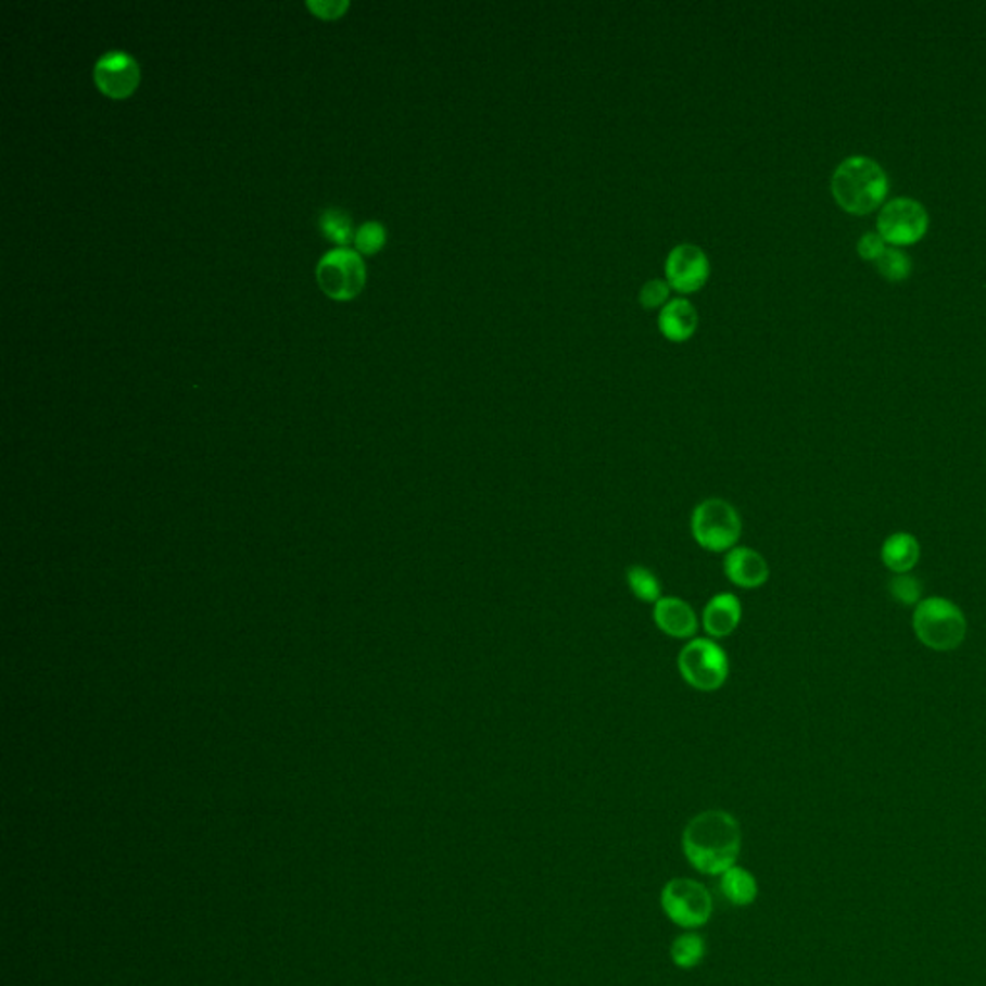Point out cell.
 <instances>
[{
	"label": "cell",
	"instance_id": "cell-1",
	"mask_svg": "<svg viewBox=\"0 0 986 986\" xmlns=\"http://www.w3.org/2000/svg\"><path fill=\"white\" fill-rule=\"evenodd\" d=\"M742 848L736 817L723 809H707L694 817L682 833V851L690 865L704 875H723L734 868Z\"/></svg>",
	"mask_w": 986,
	"mask_h": 986
},
{
	"label": "cell",
	"instance_id": "cell-2",
	"mask_svg": "<svg viewBox=\"0 0 986 986\" xmlns=\"http://www.w3.org/2000/svg\"><path fill=\"white\" fill-rule=\"evenodd\" d=\"M836 203L851 214H868L883 203L888 178L883 166L869 156H848L836 166L831 179Z\"/></svg>",
	"mask_w": 986,
	"mask_h": 986
},
{
	"label": "cell",
	"instance_id": "cell-3",
	"mask_svg": "<svg viewBox=\"0 0 986 986\" xmlns=\"http://www.w3.org/2000/svg\"><path fill=\"white\" fill-rule=\"evenodd\" d=\"M913 629L925 646L936 652H950L965 640L968 622L958 605L943 597H928L915 609Z\"/></svg>",
	"mask_w": 986,
	"mask_h": 986
},
{
	"label": "cell",
	"instance_id": "cell-4",
	"mask_svg": "<svg viewBox=\"0 0 986 986\" xmlns=\"http://www.w3.org/2000/svg\"><path fill=\"white\" fill-rule=\"evenodd\" d=\"M742 534V519L732 503L711 497L699 503L692 513V536L707 552L734 549Z\"/></svg>",
	"mask_w": 986,
	"mask_h": 986
},
{
	"label": "cell",
	"instance_id": "cell-5",
	"mask_svg": "<svg viewBox=\"0 0 986 986\" xmlns=\"http://www.w3.org/2000/svg\"><path fill=\"white\" fill-rule=\"evenodd\" d=\"M679 671L692 688L713 692L729 679V657L713 640H690L679 655Z\"/></svg>",
	"mask_w": 986,
	"mask_h": 986
},
{
	"label": "cell",
	"instance_id": "cell-6",
	"mask_svg": "<svg viewBox=\"0 0 986 986\" xmlns=\"http://www.w3.org/2000/svg\"><path fill=\"white\" fill-rule=\"evenodd\" d=\"M661 906L665 915L682 928L706 925L713 911V900L706 886L682 876L672 878L663 886Z\"/></svg>",
	"mask_w": 986,
	"mask_h": 986
},
{
	"label": "cell",
	"instance_id": "cell-7",
	"mask_svg": "<svg viewBox=\"0 0 986 986\" xmlns=\"http://www.w3.org/2000/svg\"><path fill=\"white\" fill-rule=\"evenodd\" d=\"M927 226L925 206L910 197H896L888 201L881 208L876 220L878 236L894 245H908L918 241L927 231Z\"/></svg>",
	"mask_w": 986,
	"mask_h": 986
},
{
	"label": "cell",
	"instance_id": "cell-8",
	"mask_svg": "<svg viewBox=\"0 0 986 986\" xmlns=\"http://www.w3.org/2000/svg\"><path fill=\"white\" fill-rule=\"evenodd\" d=\"M324 293L333 299H351L365 286V264L351 249H333L320 258L316 268Z\"/></svg>",
	"mask_w": 986,
	"mask_h": 986
},
{
	"label": "cell",
	"instance_id": "cell-9",
	"mask_svg": "<svg viewBox=\"0 0 986 986\" xmlns=\"http://www.w3.org/2000/svg\"><path fill=\"white\" fill-rule=\"evenodd\" d=\"M711 273V264L707 258L706 251L694 243H681L674 246L667 263H665V276L671 286V290L679 293H694L699 290Z\"/></svg>",
	"mask_w": 986,
	"mask_h": 986
},
{
	"label": "cell",
	"instance_id": "cell-10",
	"mask_svg": "<svg viewBox=\"0 0 986 986\" xmlns=\"http://www.w3.org/2000/svg\"><path fill=\"white\" fill-rule=\"evenodd\" d=\"M93 77L102 93L124 99L134 93L139 84V66L128 52L109 51L97 60Z\"/></svg>",
	"mask_w": 986,
	"mask_h": 986
},
{
	"label": "cell",
	"instance_id": "cell-11",
	"mask_svg": "<svg viewBox=\"0 0 986 986\" xmlns=\"http://www.w3.org/2000/svg\"><path fill=\"white\" fill-rule=\"evenodd\" d=\"M724 574L734 586L759 587L769 580V565L761 553L751 547H734L724 557Z\"/></svg>",
	"mask_w": 986,
	"mask_h": 986
},
{
	"label": "cell",
	"instance_id": "cell-12",
	"mask_svg": "<svg viewBox=\"0 0 986 986\" xmlns=\"http://www.w3.org/2000/svg\"><path fill=\"white\" fill-rule=\"evenodd\" d=\"M654 621L672 639H692L697 632L696 611L679 597H661L654 607Z\"/></svg>",
	"mask_w": 986,
	"mask_h": 986
},
{
	"label": "cell",
	"instance_id": "cell-13",
	"mask_svg": "<svg viewBox=\"0 0 986 986\" xmlns=\"http://www.w3.org/2000/svg\"><path fill=\"white\" fill-rule=\"evenodd\" d=\"M742 605L736 595L717 594L704 609V629L711 639H726L738 629Z\"/></svg>",
	"mask_w": 986,
	"mask_h": 986
},
{
	"label": "cell",
	"instance_id": "cell-14",
	"mask_svg": "<svg viewBox=\"0 0 986 986\" xmlns=\"http://www.w3.org/2000/svg\"><path fill=\"white\" fill-rule=\"evenodd\" d=\"M697 320L696 306L688 299H671L659 313V330L667 340L686 341L696 332Z\"/></svg>",
	"mask_w": 986,
	"mask_h": 986
},
{
	"label": "cell",
	"instance_id": "cell-15",
	"mask_svg": "<svg viewBox=\"0 0 986 986\" xmlns=\"http://www.w3.org/2000/svg\"><path fill=\"white\" fill-rule=\"evenodd\" d=\"M919 555L921 549L918 540L906 532H898L888 538L881 552L883 562L896 574H906L908 570L913 569L918 565Z\"/></svg>",
	"mask_w": 986,
	"mask_h": 986
},
{
	"label": "cell",
	"instance_id": "cell-16",
	"mask_svg": "<svg viewBox=\"0 0 986 986\" xmlns=\"http://www.w3.org/2000/svg\"><path fill=\"white\" fill-rule=\"evenodd\" d=\"M721 878V890H723L726 900L732 901L734 906H749L757 898L756 876L749 873L748 869L734 868L724 871Z\"/></svg>",
	"mask_w": 986,
	"mask_h": 986
},
{
	"label": "cell",
	"instance_id": "cell-17",
	"mask_svg": "<svg viewBox=\"0 0 986 986\" xmlns=\"http://www.w3.org/2000/svg\"><path fill=\"white\" fill-rule=\"evenodd\" d=\"M704 956H706V943L696 933L677 936V940L672 943L671 958L674 965L681 970L696 968L697 963L704 960Z\"/></svg>",
	"mask_w": 986,
	"mask_h": 986
},
{
	"label": "cell",
	"instance_id": "cell-18",
	"mask_svg": "<svg viewBox=\"0 0 986 986\" xmlns=\"http://www.w3.org/2000/svg\"><path fill=\"white\" fill-rule=\"evenodd\" d=\"M627 580H629L632 594L639 597L644 604H657L661 599V584L652 570L640 565H632L627 570Z\"/></svg>",
	"mask_w": 986,
	"mask_h": 986
},
{
	"label": "cell",
	"instance_id": "cell-19",
	"mask_svg": "<svg viewBox=\"0 0 986 986\" xmlns=\"http://www.w3.org/2000/svg\"><path fill=\"white\" fill-rule=\"evenodd\" d=\"M320 230H323L324 236L338 243V245H347L353 239V228H351V218L345 211L341 208H326L323 214H320Z\"/></svg>",
	"mask_w": 986,
	"mask_h": 986
},
{
	"label": "cell",
	"instance_id": "cell-20",
	"mask_svg": "<svg viewBox=\"0 0 986 986\" xmlns=\"http://www.w3.org/2000/svg\"><path fill=\"white\" fill-rule=\"evenodd\" d=\"M876 268L888 280H903L911 270L910 256L896 246H886L875 258Z\"/></svg>",
	"mask_w": 986,
	"mask_h": 986
},
{
	"label": "cell",
	"instance_id": "cell-21",
	"mask_svg": "<svg viewBox=\"0 0 986 986\" xmlns=\"http://www.w3.org/2000/svg\"><path fill=\"white\" fill-rule=\"evenodd\" d=\"M383 241H385V228L380 222H365L355 233V245L361 253H366V255H375L376 251H380Z\"/></svg>",
	"mask_w": 986,
	"mask_h": 986
},
{
	"label": "cell",
	"instance_id": "cell-22",
	"mask_svg": "<svg viewBox=\"0 0 986 986\" xmlns=\"http://www.w3.org/2000/svg\"><path fill=\"white\" fill-rule=\"evenodd\" d=\"M888 590L893 594L896 602H900L901 605H913L918 604L919 597H921V582L918 579H913L910 574H896L890 584H888Z\"/></svg>",
	"mask_w": 986,
	"mask_h": 986
},
{
	"label": "cell",
	"instance_id": "cell-23",
	"mask_svg": "<svg viewBox=\"0 0 986 986\" xmlns=\"http://www.w3.org/2000/svg\"><path fill=\"white\" fill-rule=\"evenodd\" d=\"M669 293H671V286L667 280H654L646 281L644 288L640 290V303L647 311L652 308H663L667 303H669Z\"/></svg>",
	"mask_w": 986,
	"mask_h": 986
},
{
	"label": "cell",
	"instance_id": "cell-24",
	"mask_svg": "<svg viewBox=\"0 0 986 986\" xmlns=\"http://www.w3.org/2000/svg\"><path fill=\"white\" fill-rule=\"evenodd\" d=\"M306 7L318 17H338L349 7L347 0H308Z\"/></svg>",
	"mask_w": 986,
	"mask_h": 986
},
{
	"label": "cell",
	"instance_id": "cell-25",
	"mask_svg": "<svg viewBox=\"0 0 986 986\" xmlns=\"http://www.w3.org/2000/svg\"><path fill=\"white\" fill-rule=\"evenodd\" d=\"M885 249V239L881 238L878 233H865L863 238L859 239V255L863 256V258H869V261H875L876 256L881 255Z\"/></svg>",
	"mask_w": 986,
	"mask_h": 986
}]
</instances>
